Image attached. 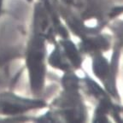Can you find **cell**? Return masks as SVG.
<instances>
[{
    "label": "cell",
    "instance_id": "cell-1",
    "mask_svg": "<svg viewBox=\"0 0 123 123\" xmlns=\"http://www.w3.org/2000/svg\"><path fill=\"white\" fill-rule=\"evenodd\" d=\"M37 15L35 13L33 32L26 52V63L28 69L31 89L34 94H38L43 90L46 70L45 38L43 32L44 23L39 21Z\"/></svg>",
    "mask_w": 123,
    "mask_h": 123
},
{
    "label": "cell",
    "instance_id": "cell-2",
    "mask_svg": "<svg viewBox=\"0 0 123 123\" xmlns=\"http://www.w3.org/2000/svg\"><path fill=\"white\" fill-rule=\"evenodd\" d=\"M49 63L53 68L68 73L80 68L82 57L80 52L70 39H63L60 41L49 56Z\"/></svg>",
    "mask_w": 123,
    "mask_h": 123
},
{
    "label": "cell",
    "instance_id": "cell-4",
    "mask_svg": "<svg viewBox=\"0 0 123 123\" xmlns=\"http://www.w3.org/2000/svg\"><path fill=\"white\" fill-rule=\"evenodd\" d=\"M3 8V0H0V15H1V11H2Z\"/></svg>",
    "mask_w": 123,
    "mask_h": 123
},
{
    "label": "cell",
    "instance_id": "cell-3",
    "mask_svg": "<svg viewBox=\"0 0 123 123\" xmlns=\"http://www.w3.org/2000/svg\"><path fill=\"white\" fill-rule=\"evenodd\" d=\"M45 103L40 99H30L17 96L13 93L0 94V114L15 115H21L29 110L45 107Z\"/></svg>",
    "mask_w": 123,
    "mask_h": 123
}]
</instances>
